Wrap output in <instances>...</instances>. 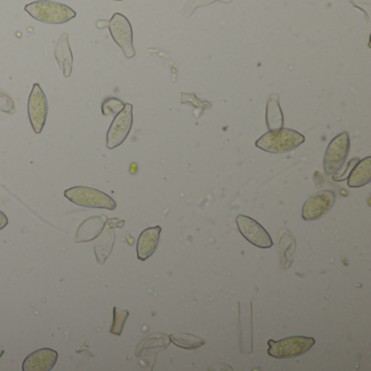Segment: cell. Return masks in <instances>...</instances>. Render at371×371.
I'll list each match as a JSON object with an SVG mask.
<instances>
[{
    "label": "cell",
    "instance_id": "obj_1",
    "mask_svg": "<svg viewBox=\"0 0 371 371\" xmlns=\"http://www.w3.org/2000/svg\"><path fill=\"white\" fill-rule=\"evenodd\" d=\"M305 142V136L292 129H276L269 130L256 141L255 145L264 152L271 154H283L292 152Z\"/></svg>",
    "mask_w": 371,
    "mask_h": 371
},
{
    "label": "cell",
    "instance_id": "obj_2",
    "mask_svg": "<svg viewBox=\"0 0 371 371\" xmlns=\"http://www.w3.org/2000/svg\"><path fill=\"white\" fill-rule=\"evenodd\" d=\"M24 10L37 21L48 24H64L76 17L71 7L50 0H37L26 5Z\"/></svg>",
    "mask_w": 371,
    "mask_h": 371
},
{
    "label": "cell",
    "instance_id": "obj_3",
    "mask_svg": "<svg viewBox=\"0 0 371 371\" xmlns=\"http://www.w3.org/2000/svg\"><path fill=\"white\" fill-rule=\"evenodd\" d=\"M64 197L71 203L86 208L114 211L117 203L104 192L88 187H74L64 191Z\"/></svg>",
    "mask_w": 371,
    "mask_h": 371
},
{
    "label": "cell",
    "instance_id": "obj_4",
    "mask_svg": "<svg viewBox=\"0 0 371 371\" xmlns=\"http://www.w3.org/2000/svg\"><path fill=\"white\" fill-rule=\"evenodd\" d=\"M268 344H269L268 354L270 356L278 360H284V358L302 356L307 353L314 346V338L307 336H291L277 342L270 340Z\"/></svg>",
    "mask_w": 371,
    "mask_h": 371
},
{
    "label": "cell",
    "instance_id": "obj_5",
    "mask_svg": "<svg viewBox=\"0 0 371 371\" xmlns=\"http://www.w3.org/2000/svg\"><path fill=\"white\" fill-rule=\"evenodd\" d=\"M350 136L348 132H343L334 137L328 145L324 155V167L326 175H331L338 172L346 163L350 153Z\"/></svg>",
    "mask_w": 371,
    "mask_h": 371
},
{
    "label": "cell",
    "instance_id": "obj_6",
    "mask_svg": "<svg viewBox=\"0 0 371 371\" xmlns=\"http://www.w3.org/2000/svg\"><path fill=\"white\" fill-rule=\"evenodd\" d=\"M109 31L117 45L122 49L128 59L135 57L133 46V30L130 21L121 13H114L108 22Z\"/></svg>",
    "mask_w": 371,
    "mask_h": 371
},
{
    "label": "cell",
    "instance_id": "obj_7",
    "mask_svg": "<svg viewBox=\"0 0 371 371\" xmlns=\"http://www.w3.org/2000/svg\"><path fill=\"white\" fill-rule=\"evenodd\" d=\"M133 124V106L124 104L122 110L117 114L107 133V148L114 149L126 140Z\"/></svg>",
    "mask_w": 371,
    "mask_h": 371
},
{
    "label": "cell",
    "instance_id": "obj_8",
    "mask_svg": "<svg viewBox=\"0 0 371 371\" xmlns=\"http://www.w3.org/2000/svg\"><path fill=\"white\" fill-rule=\"evenodd\" d=\"M30 122L36 134H40L45 126L48 114V102L45 93L40 84L35 83L30 94L28 102Z\"/></svg>",
    "mask_w": 371,
    "mask_h": 371
},
{
    "label": "cell",
    "instance_id": "obj_9",
    "mask_svg": "<svg viewBox=\"0 0 371 371\" xmlns=\"http://www.w3.org/2000/svg\"><path fill=\"white\" fill-rule=\"evenodd\" d=\"M237 225L241 235L253 245L259 249H270L273 245L267 230L253 218L240 215L237 218Z\"/></svg>",
    "mask_w": 371,
    "mask_h": 371
},
{
    "label": "cell",
    "instance_id": "obj_10",
    "mask_svg": "<svg viewBox=\"0 0 371 371\" xmlns=\"http://www.w3.org/2000/svg\"><path fill=\"white\" fill-rule=\"evenodd\" d=\"M336 203V193L322 191L312 195L305 201L302 211V218L306 221L320 219L330 211Z\"/></svg>",
    "mask_w": 371,
    "mask_h": 371
},
{
    "label": "cell",
    "instance_id": "obj_11",
    "mask_svg": "<svg viewBox=\"0 0 371 371\" xmlns=\"http://www.w3.org/2000/svg\"><path fill=\"white\" fill-rule=\"evenodd\" d=\"M240 351L244 354L253 352V307L251 300L239 302Z\"/></svg>",
    "mask_w": 371,
    "mask_h": 371
},
{
    "label": "cell",
    "instance_id": "obj_12",
    "mask_svg": "<svg viewBox=\"0 0 371 371\" xmlns=\"http://www.w3.org/2000/svg\"><path fill=\"white\" fill-rule=\"evenodd\" d=\"M58 360V353L52 348H40L31 353L24 360L23 371H49Z\"/></svg>",
    "mask_w": 371,
    "mask_h": 371
},
{
    "label": "cell",
    "instance_id": "obj_13",
    "mask_svg": "<svg viewBox=\"0 0 371 371\" xmlns=\"http://www.w3.org/2000/svg\"><path fill=\"white\" fill-rule=\"evenodd\" d=\"M161 227L148 228L141 233L137 240L136 252L137 258L141 261L148 259L158 247L159 240H160Z\"/></svg>",
    "mask_w": 371,
    "mask_h": 371
},
{
    "label": "cell",
    "instance_id": "obj_14",
    "mask_svg": "<svg viewBox=\"0 0 371 371\" xmlns=\"http://www.w3.org/2000/svg\"><path fill=\"white\" fill-rule=\"evenodd\" d=\"M54 58L57 60L64 78L71 76L73 68V54L69 43L68 33L62 34L54 47Z\"/></svg>",
    "mask_w": 371,
    "mask_h": 371
},
{
    "label": "cell",
    "instance_id": "obj_15",
    "mask_svg": "<svg viewBox=\"0 0 371 371\" xmlns=\"http://www.w3.org/2000/svg\"><path fill=\"white\" fill-rule=\"evenodd\" d=\"M371 182V157L358 161L348 175V185L350 187H362Z\"/></svg>",
    "mask_w": 371,
    "mask_h": 371
},
{
    "label": "cell",
    "instance_id": "obj_16",
    "mask_svg": "<svg viewBox=\"0 0 371 371\" xmlns=\"http://www.w3.org/2000/svg\"><path fill=\"white\" fill-rule=\"evenodd\" d=\"M266 121L269 130L283 128L284 118L281 107H280L279 96L273 94L270 96L266 107Z\"/></svg>",
    "mask_w": 371,
    "mask_h": 371
},
{
    "label": "cell",
    "instance_id": "obj_17",
    "mask_svg": "<svg viewBox=\"0 0 371 371\" xmlns=\"http://www.w3.org/2000/svg\"><path fill=\"white\" fill-rule=\"evenodd\" d=\"M172 343L175 346H180V348H185V350H195V348H201L205 344V341L199 336H192V334H172L170 336Z\"/></svg>",
    "mask_w": 371,
    "mask_h": 371
},
{
    "label": "cell",
    "instance_id": "obj_18",
    "mask_svg": "<svg viewBox=\"0 0 371 371\" xmlns=\"http://www.w3.org/2000/svg\"><path fill=\"white\" fill-rule=\"evenodd\" d=\"M128 317L129 310H119V308L114 307V322H112V329H110V334H114V336H121Z\"/></svg>",
    "mask_w": 371,
    "mask_h": 371
},
{
    "label": "cell",
    "instance_id": "obj_19",
    "mask_svg": "<svg viewBox=\"0 0 371 371\" xmlns=\"http://www.w3.org/2000/svg\"><path fill=\"white\" fill-rule=\"evenodd\" d=\"M124 107V102L118 98H108L102 102V112L104 116L116 117Z\"/></svg>",
    "mask_w": 371,
    "mask_h": 371
},
{
    "label": "cell",
    "instance_id": "obj_20",
    "mask_svg": "<svg viewBox=\"0 0 371 371\" xmlns=\"http://www.w3.org/2000/svg\"><path fill=\"white\" fill-rule=\"evenodd\" d=\"M0 112L13 114L16 112V104L13 98L5 90H0Z\"/></svg>",
    "mask_w": 371,
    "mask_h": 371
},
{
    "label": "cell",
    "instance_id": "obj_21",
    "mask_svg": "<svg viewBox=\"0 0 371 371\" xmlns=\"http://www.w3.org/2000/svg\"><path fill=\"white\" fill-rule=\"evenodd\" d=\"M8 225V218L3 211H0V230L5 229Z\"/></svg>",
    "mask_w": 371,
    "mask_h": 371
},
{
    "label": "cell",
    "instance_id": "obj_22",
    "mask_svg": "<svg viewBox=\"0 0 371 371\" xmlns=\"http://www.w3.org/2000/svg\"><path fill=\"white\" fill-rule=\"evenodd\" d=\"M3 354H4V351L0 350V358H1V356H3Z\"/></svg>",
    "mask_w": 371,
    "mask_h": 371
},
{
    "label": "cell",
    "instance_id": "obj_23",
    "mask_svg": "<svg viewBox=\"0 0 371 371\" xmlns=\"http://www.w3.org/2000/svg\"><path fill=\"white\" fill-rule=\"evenodd\" d=\"M114 1H122V0H114Z\"/></svg>",
    "mask_w": 371,
    "mask_h": 371
}]
</instances>
